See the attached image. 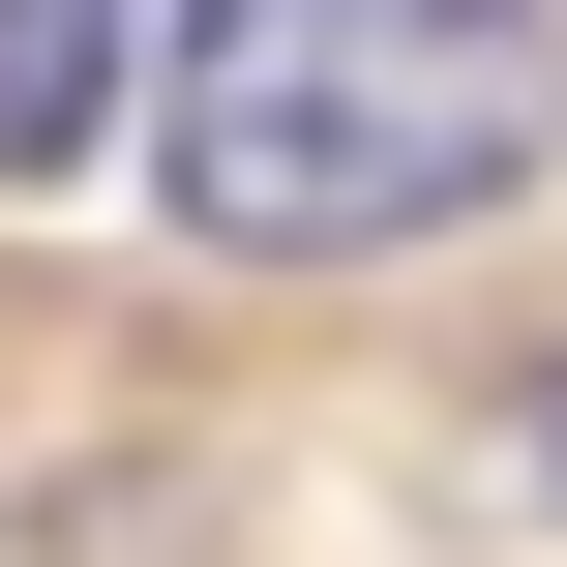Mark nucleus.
I'll return each mask as SVG.
<instances>
[{
	"instance_id": "obj_1",
	"label": "nucleus",
	"mask_w": 567,
	"mask_h": 567,
	"mask_svg": "<svg viewBox=\"0 0 567 567\" xmlns=\"http://www.w3.org/2000/svg\"><path fill=\"white\" fill-rule=\"evenodd\" d=\"M538 150H567L538 0H179L150 30V179L239 269H389V239L508 209Z\"/></svg>"
},
{
	"instance_id": "obj_2",
	"label": "nucleus",
	"mask_w": 567,
	"mask_h": 567,
	"mask_svg": "<svg viewBox=\"0 0 567 567\" xmlns=\"http://www.w3.org/2000/svg\"><path fill=\"white\" fill-rule=\"evenodd\" d=\"M120 150V0H0V179H90Z\"/></svg>"
},
{
	"instance_id": "obj_3",
	"label": "nucleus",
	"mask_w": 567,
	"mask_h": 567,
	"mask_svg": "<svg viewBox=\"0 0 567 567\" xmlns=\"http://www.w3.org/2000/svg\"><path fill=\"white\" fill-rule=\"evenodd\" d=\"M508 508H538V538H567V359H538V389H508Z\"/></svg>"
}]
</instances>
